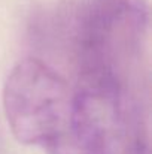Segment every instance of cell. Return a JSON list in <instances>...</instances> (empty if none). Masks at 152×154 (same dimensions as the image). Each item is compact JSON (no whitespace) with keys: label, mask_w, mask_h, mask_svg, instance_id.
<instances>
[{"label":"cell","mask_w":152,"mask_h":154,"mask_svg":"<svg viewBox=\"0 0 152 154\" xmlns=\"http://www.w3.org/2000/svg\"><path fill=\"white\" fill-rule=\"evenodd\" d=\"M64 18L79 73H109L128 87L148 42V2L79 0L69 6Z\"/></svg>","instance_id":"6da1fadb"},{"label":"cell","mask_w":152,"mask_h":154,"mask_svg":"<svg viewBox=\"0 0 152 154\" xmlns=\"http://www.w3.org/2000/svg\"><path fill=\"white\" fill-rule=\"evenodd\" d=\"M72 90L45 61L19 60L3 85V109L18 142L52 153L63 139L70 114Z\"/></svg>","instance_id":"7a4b0ae2"},{"label":"cell","mask_w":152,"mask_h":154,"mask_svg":"<svg viewBox=\"0 0 152 154\" xmlns=\"http://www.w3.org/2000/svg\"><path fill=\"white\" fill-rule=\"evenodd\" d=\"M128 118V87L121 79L109 73H79L66 133L51 154H116Z\"/></svg>","instance_id":"3957f363"},{"label":"cell","mask_w":152,"mask_h":154,"mask_svg":"<svg viewBox=\"0 0 152 154\" xmlns=\"http://www.w3.org/2000/svg\"><path fill=\"white\" fill-rule=\"evenodd\" d=\"M148 103H136L130 108L128 129L121 147V154H151Z\"/></svg>","instance_id":"277c9868"}]
</instances>
